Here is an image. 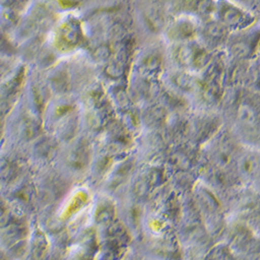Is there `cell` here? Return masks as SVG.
<instances>
[{
  "instance_id": "1",
  "label": "cell",
  "mask_w": 260,
  "mask_h": 260,
  "mask_svg": "<svg viewBox=\"0 0 260 260\" xmlns=\"http://www.w3.org/2000/svg\"><path fill=\"white\" fill-rule=\"evenodd\" d=\"M27 235L25 222L10 213L8 219L0 224V244L8 251L17 253L24 247Z\"/></svg>"
},
{
  "instance_id": "2",
  "label": "cell",
  "mask_w": 260,
  "mask_h": 260,
  "mask_svg": "<svg viewBox=\"0 0 260 260\" xmlns=\"http://www.w3.org/2000/svg\"><path fill=\"white\" fill-rule=\"evenodd\" d=\"M215 14L218 15L220 22L229 30L245 29L252 25L254 21V17L250 13L227 0H220L219 3H216Z\"/></svg>"
},
{
  "instance_id": "3",
  "label": "cell",
  "mask_w": 260,
  "mask_h": 260,
  "mask_svg": "<svg viewBox=\"0 0 260 260\" xmlns=\"http://www.w3.org/2000/svg\"><path fill=\"white\" fill-rule=\"evenodd\" d=\"M230 30L219 20H209L201 29L202 42L206 49H215L228 41Z\"/></svg>"
},
{
  "instance_id": "4",
  "label": "cell",
  "mask_w": 260,
  "mask_h": 260,
  "mask_svg": "<svg viewBox=\"0 0 260 260\" xmlns=\"http://www.w3.org/2000/svg\"><path fill=\"white\" fill-rule=\"evenodd\" d=\"M197 26L194 25L191 20L182 17L171 24L167 25L165 28L166 38L170 41L179 44V43L192 41L193 38L197 35Z\"/></svg>"
},
{
  "instance_id": "5",
  "label": "cell",
  "mask_w": 260,
  "mask_h": 260,
  "mask_svg": "<svg viewBox=\"0 0 260 260\" xmlns=\"http://www.w3.org/2000/svg\"><path fill=\"white\" fill-rule=\"evenodd\" d=\"M164 57L157 49H150L144 52L138 61V71L144 78H153L162 69Z\"/></svg>"
},
{
  "instance_id": "6",
  "label": "cell",
  "mask_w": 260,
  "mask_h": 260,
  "mask_svg": "<svg viewBox=\"0 0 260 260\" xmlns=\"http://www.w3.org/2000/svg\"><path fill=\"white\" fill-rule=\"evenodd\" d=\"M141 18L144 26L151 34H159L167 26L165 11L156 4H150L144 8Z\"/></svg>"
},
{
  "instance_id": "7",
  "label": "cell",
  "mask_w": 260,
  "mask_h": 260,
  "mask_svg": "<svg viewBox=\"0 0 260 260\" xmlns=\"http://www.w3.org/2000/svg\"><path fill=\"white\" fill-rule=\"evenodd\" d=\"M213 159L218 169L224 172L230 171L235 165L234 145L229 138H224L220 141L214 150Z\"/></svg>"
},
{
  "instance_id": "8",
  "label": "cell",
  "mask_w": 260,
  "mask_h": 260,
  "mask_svg": "<svg viewBox=\"0 0 260 260\" xmlns=\"http://www.w3.org/2000/svg\"><path fill=\"white\" fill-rule=\"evenodd\" d=\"M258 38H254V36H240L235 39H228L229 43V51L231 55L238 59L244 60L253 56L255 43H257Z\"/></svg>"
},
{
  "instance_id": "9",
  "label": "cell",
  "mask_w": 260,
  "mask_h": 260,
  "mask_svg": "<svg viewBox=\"0 0 260 260\" xmlns=\"http://www.w3.org/2000/svg\"><path fill=\"white\" fill-rule=\"evenodd\" d=\"M201 44L192 41H187L183 43H179V44H175L174 49H173L172 55L173 59L175 60L177 64L184 69H191V64L196 55L199 47Z\"/></svg>"
},
{
  "instance_id": "10",
  "label": "cell",
  "mask_w": 260,
  "mask_h": 260,
  "mask_svg": "<svg viewBox=\"0 0 260 260\" xmlns=\"http://www.w3.org/2000/svg\"><path fill=\"white\" fill-rule=\"evenodd\" d=\"M199 91L202 100L207 104H216L223 99V86L222 80L215 79H202L200 81Z\"/></svg>"
},
{
  "instance_id": "11",
  "label": "cell",
  "mask_w": 260,
  "mask_h": 260,
  "mask_svg": "<svg viewBox=\"0 0 260 260\" xmlns=\"http://www.w3.org/2000/svg\"><path fill=\"white\" fill-rule=\"evenodd\" d=\"M172 84L184 93H192L199 90L200 81L187 71H177L171 76Z\"/></svg>"
},
{
  "instance_id": "12",
  "label": "cell",
  "mask_w": 260,
  "mask_h": 260,
  "mask_svg": "<svg viewBox=\"0 0 260 260\" xmlns=\"http://www.w3.org/2000/svg\"><path fill=\"white\" fill-rule=\"evenodd\" d=\"M89 159H90V148L88 143L84 141H80L78 144H76L68 155L69 166L76 170H80L84 168L86 165H88Z\"/></svg>"
},
{
  "instance_id": "13",
  "label": "cell",
  "mask_w": 260,
  "mask_h": 260,
  "mask_svg": "<svg viewBox=\"0 0 260 260\" xmlns=\"http://www.w3.org/2000/svg\"><path fill=\"white\" fill-rule=\"evenodd\" d=\"M237 118L247 129L254 130V128H258V112L251 102L243 101L238 105Z\"/></svg>"
},
{
  "instance_id": "14",
  "label": "cell",
  "mask_w": 260,
  "mask_h": 260,
  "mask_svg": "<svg viewBox=\"0 0 260 260\" xmlns=\"http://www.w3.org/2000/svg\"><path fill=\"white\" fill-rule=\"evenodd\" d=\"M167 107L164 104H154L148 107L144 114V121L151 128L161 127L167 121Z\"/></svg>"
},
{
  "instance_id": "15",
  "label": "cell",
  "mask_w": 260,
  "mask_h": 260,
  "mask_svg": "<svg viewBox=\"0 0 260 260\" xmlns=\"http://www.w3.org/2000/svg\"><path fill=\"white\" fill-rule=\"evenodd\" d=\"M48 252V241L44 233L38 231L35 233L30 245L31 260H44Z\"/></svg>"
},
{
  "instance_id": "16",
  "label": "cell",
  "mask_w": 260,
  "mask_h": 260,
  "mask_svg": "<svg viewBox=\"0 0 260 260\" xmlns=\"http://www.w3.org/2000/svg\"><path fill=\"white\" fill-rule=\"evenodd\" d=\"M19 176V169L16 164L7 158L0 159V183L10 185Z\"/></svg>"
},
{
  "instance_id": "17",
  "label": "cell",
  "mask_w": 260,
  "mask_h": 260,
  "mask_svg": "<svg viewBox=\"0 0 260 260\" xmlns=\"http://www.w3.org/2000/svg\"><path fill=\"white\" fill-rule=\"evenodd\" d=\"M126 70V62L118 57L113 56L104 63V74L111 79L117 80L124 76Z\"/></svg>"
},
{
  "instance_id": "18",
  "label": "cell",
  "mask_w": 260,
  "mask_h": 260,
  "mask_svg": "<svg viewBox=\"0 0 260 260\" xmlns=\"http://www.w3.org/2000/svg\"><path fill=\"white\" fill-rule=\"evenodd\" d=\"M258 157L252 153L244 155L238 161V168H240L243 174L247 176H254L258 172Z\"/></svg>"
},
{
  "instance_id": "19",
  "label": "cell",
  "mask_w": 260,
  "mask_h": 260,
  "mask_svg": "<svg viewBox=\"0 0 260 260\" xmlns=\"http://www.w3.org/2000/svg\"><path fill=\"white\" fill-rule=\"evenodd\" d=\"M200 0H170L171 9L178 14H196Z\"/></svg>"
},
{
  "instance_id": "20",
  "label": "cell",
  "mask_w": 260,
  "mask_h": 260,
  "mask_svg": "<svg viewBox=\"0 0 260 260\" xmlns=\"http://www.w3.org/2000/svg\"><path fill=\"white\" fill-rule=\"evenodd\" d=\"M218 121L214 118L201 119L196 125V132L198 138L200 140H203L205 137H208L216 128H218Z\"/></svg>"
},
{
  "instance_id": "21",
  "label": "cell",
  "mask_w": 260,
  "mask_h": 260,
  "mask_svg": "<svg viewBox=\"0 0 260 260\" xmlns=\"http://www.w3.org/2000/svg\"><path fill=\"white\" fill-rule=\"evenodd\" d=\"M113 48L110 45L102 44L97 46L93 51V57L94 60L99 63H105L113 57Z\"/></svg>"
},
{
  "instance_id": "22",
  "label": "cell",
  "mask_w": 260,
  "mask_h": 260,
  "mask_svg": "<svg viewBox=\"0 0 260 260\" xmlns=\"http://www.w3.org/2000/svg\"><path fill=\"white\" fill-rule=\"evenodd\" d=\"M215 8L216 3H214L213 0H200L196 14L200 17H210L215 14Z\"/></svg>"
},
{
  "instance_id": "23",
  "label": "cell",
  "mask_w": 260,
  "mask_h": 260,
  "mask_svg": "<svg viewBox=\"0 0 260 260\" xmlns=\"http://www.w3.org/2000/svg\"><path fill=\"white\" fill-rule=\"evenodd\" d=\"M247 70L243 67V64H235V66L230 70L229 72V79L230 81L233 83V84H236V83H240L242 82L246 75H247Z\"/></svg>"
},
{
  "instance_id": "24",
  "label": "cell",
  "mask_w": 260,
  "mask_h": 260,
  "mask_svg": "<svg viewBox=\"0 0 260 260\" xmlns=\"http://www.w3.org/2000/svg\"><path fill=\"white\" fill-rule=\"evenodd\" d=\"M125 36H126V30L122 24L116 23L111 27L110 37L114 44H117V43L125 40Z\"/></svg>"
},
{
  "instance_id": "25",
  "label": "cell",
  "mask_w": 260,
  "mask_h": 260,
  "mask_svg": "<svg viewBox=\"0 0 260 260\" xmlns=\"http://www.w3.org/2000/svg\"><path fill=\"white\" fill-rule=\"evenodd\" d=\"M54 150H55L54 143L49 142V141H44L39 146L38 153L42 157H49L52 154V152H54Z\"/></svg>"
},
{
  "instance_id": "26",
  "label": "cell",
  "mask_w": 260,
  "mask_h": 260,
  "mask_svg": "<svg viewBox=\"0 0 260 260\" xmlns=\"http://www.w3.org/2000/svg\"><path fill=\"white\" fill-rule=\"evenodd\" d=\"M114 91H116V92H114V97H115L116 101L122 106L127 105L129 102V96H128V93L125 91V89L120 88L119 86V88L115 89Z\"/></svg>"
},
{
  "instance_id": "27",
  "label": "cell",
  "mask_w": 260,
  "mask_h": 260,
  "mask_svg": "<svg viewBox=\"0 0 260 260\" xmlns=\"http://www.w3.org/2000/svg\"><path fill=\"white\" fill-rule=\"evenodd\" d=\"M10 213L11 212L9 210L8 203L2 197H0V224L4 223L8 219Z\"/></svg>"
}]
</instances>
